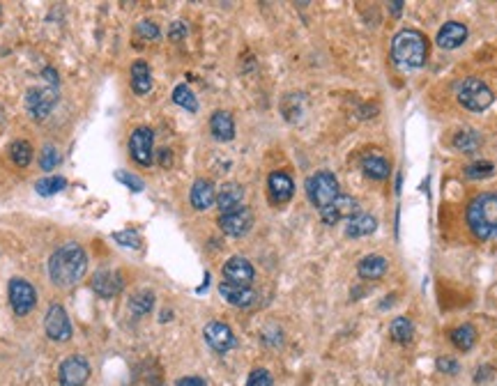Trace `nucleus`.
<instances>
[{
    "label": "nucleus",
    "instance_id": "obj_41",
    "mask_svg": "<svg viewBox=\"0 0 497 386\" xmlns=\"http://www.w3.org/2000/svg\"><path fill=\"white\" fill-rule=\"evenodd\" d=\"M178 386H205V380L199 377V375H191V377H182Z\"/></svg>",
    "mask_w": 497,
    "mask_h": 386
},
{
    "label": "nucleus",
    "instance_id": "obj_42",
    "mask_svg": "<svg viewBox=\"0 0 497 386\" xmlns=\"http://www.w3.org/2000/svg\"><path fill=\"white\" fill-rule=\"evenodd\" d=\"M159 163L164 166V168H169V166L173 163V152L171 150H159Z\"/></svg>",
    "mask_w": 497,
    "mask_h": 386
},
{
    "label": "nucleus",
    "instance_id": "obj_12",
    "mask_svg": "<svg viewBox=\"0 0 497 386\" xmlns=\"http://www.w3.org/2000/svg\"><path fill=\"white\" fill-rule=\"evenodd\" d=\"M251 225H253V212L248 210V207H240V210H235V212L221 214L219 218V228L231 237L246 235L251 230Z\"/></svg>",
    "mask_w": 497,
    "mask_h": 386
},
{
    "label": "nucleus",
    "instance_id": "obj_23",
    "mask_svg": "<svg viewBox=\"0 0 497 386\" xmlns=\"http://www.w3.org/2000/svg\"><path fill=\"white\" fill-rule=\"evenodd\" d=\"M376 230H378V218L371 216V214H364V212H359L357 216L348 218V223H346V235L352 239L368 237Z\"/></svg>",
    "mask_w": 497,
    "mask_h": 386
},
{
    "label": "nucleus",
    "instance_id": "obj_28",
    "mask_svg": "<svg viewBox=\"0 0 497 386\" xmlns=\"http://www.w3.org/2000/svg\"><path fill=\"white\" fill-rule=\"evenodd\" d=\"M65 189H67V180H65V177H58V175L41 177V180L35 182V191H37L39 195H44V198L56 195V193L65 191Z\"/></svg>",
    "mask_w": 497,
    "mask_h": 386
},
{
    "label": "nucleus",
    "instance_id": "obj_1",
    "mask_svg": "<svg viewBox=\"0 0 497 386\" xmlns=\"http://www.w3.org/2000/svg\"><path fill=\"white\" fill-rule=\"evenodd\" d=\"M88 255L79 244H65L54 251L49 260V276L58 288H69L86 274Z\"/></svg>",
    "mask_w": 497,
    "mask_h": 386
},
{
    "label": "nucleus",
    "instance_id": "obj_14",
    "mask_svg": "<svg viewBox=\"0 0 497 386\" xmlns=\"http://www.w3.org/2000/svg\"><path fill=\"white\" fill-rule=\"evenodd\" d=\"M256 276V269L253 265L248 263L246 258L242 255H235V258H228L226 265H224V278L228 283H237V285H248Z\"/></svg>",
    "mask_w": 497,
    "mask_h": 386
},
{
    "label": "nucleus",
    "instance_id": "obj_24",
    "mask_svg": "<svg viewBox=\"0 0 497 386\" xmlns=\"http://www.w3.org/2000/svg\"><path fill=\"white\" fill-rule=\"evenodd\" d=\"M131 90H134V95H139V97L148 95L152 90V71L145 60H136L131 65Z\"/></svg>",
    "mask_w": 497,
    "mask_h": 386
},
{
    "label": "nucleus",
    "instance_id": "obj_20",
    "mask_svg": "<svg viewBox=\"0 0 497 386\" xmlns=\"http://www.w3.org/2000/svg\"><path fill=\"white\" fill-rule=\"evenodd\" d=\"M242 200H244V189L240 184L235 182H228L221 186V191L216 193V205H219L221 214H228V212H235L242 207Z\"/></svg>",
    "mask_w": 497,
    "mask_h": 386
},
{
    "label": "nucleus",
    "instance_id": "obj_40",
    "mask_svg": "<svg viewBox=\"0 0 497 386\" xmlns=\"http://www.w3.org/2000/svg\"><path fill=\"white\" fill-rule=\"evenodd\" d=\"M169 37H171L173 41H180V39H184V37H186V26L182 24V21H175V24L171 26Z\"/></svg>",
    "mask_w": 497,
    "mask_h": 386
},
{
    "label": "nucleus",
    "instance_id": "obj_31",
    "mask_svg": "<svg viewBox=\"0 0 497 386\" xmlns=\"http://www.w3.org/2000/svg\"><path fill=\"white\" fill-rule=\"evenodd\" d=\"M173 101L178 103L180 108L189 111V113H196V111H199V101H196V95H194V92H191L189 88L184 86V83L173 90Z\"/></svg>",
    "mask_w": 497,
    "mask_h": 386
},
{
    "label": "nucleus",
    "instance_id": "obj_16",
    "mask_svg": "<svg viewBox=\"0 0 497 386\" xmlns=\"http://www.w3.org/2000/svg\"><path fill=\"white\" fill-rule=\"evenodd\" d=\"M219 295L228 301L231 306L237 308H248L256 304V290L248 285H237V283H228V280H221L219 283Z\"/></svg>",
    "mask_w": 497,
    "mask_h": 386
},
{
    "label": "nucleus",
    "instance_id": "obj_43",
    "mask_svg": "<svg viewBox=\"0 0 497 386\" xmlns=\"http://www.w3.org/2000/svg\"><path fill=\"white\" fill-rule=\"evenodd\" d=\"M41 76H44L46 81H51V86H54V88L58 86V74H56V71L51 69V67H46L44 71H41Z\"/></svg>",
    "mask_w": 497,
    "mask_h": 386
},
{
    "label": "nucleus",
    "instance_id": "obj_25",
    "mask_svg": "<svg viewBox=\"0 0 497 386\" xmlns=\"http://www.w3.org/2000/svg\"><path fill=\"white\" fill-rule=\"evenodd\" d=\"M361 171H364V175L371 177V180L382 182L389 177L391 166L382 154H366L364 159H361Z\"/></svg>",
    "mask_w": 497,
    "mask_h": 386
},
{
    "label": "nucleus",
    "instance_id": "obj_33",
    "mask_svg": "<svg viewBox=\"0 0 497 386\" xmlns=\"http://www.w3.org/2000/svg\"><path fill=\"white\" fill-rule=\"evenodd\" d=\"M113 242H118L124 248H131V251H139L143 246V239L136 230H118L113 233Z\"/></svg>",
    "mask_w": 497,
    "mask_h": 386
},
{
    "label": "nucleus",
    "instance_id": "obj_9",
    "mask_svg": "<svg viewBox=\"0 0 497 386\" xmlns=\"http://www.w3.org/2000/svg\"><path fill=\"white\" fill-rule=\"evenodd\" d=\"M152 145H154V133L150 127H136L129 136V152L134 161L141 166H152Z\"/></svg>",
    "mask_w": 497,
    "mask_h": 386
},
{
    "label": "nucleus",
    "instance_id": "obj_11",
    "mask_svg": "<svg viewBox=\"0 0 497 386\" xmlns=\"http://www.w3.org/2000/svg\"><path fill=\"white\" fill-rule=\"evenodd\" d=\"M44 329H46V336L51 340H58V342H65L71 336V325H69V318L65 308L60 304H51V308L46 310V318H44Z\"/></svg>",
    "mask_w": 497,
    "mask_h": 386
},
{
    "label": "nucleus",
    "instance_id": "obj_36",
    "mask_svg": "<svg viewBox=\"0 0 497 386\" xmlns=\"http://www.w3.org/2000/svg\"><path fill=\"white\" fill-rule=\"evenodd\" d=\"M116 180L127 186V189L134 191V193L143 191V180H139V177L134 173H129V171H116Z\"/></svg>",
    "mask_w": 497,
    "mask_h": 386
},
{
    "label": "nucleus",
    "instance_id": "obj_34",
    "mask_svg": "<svg viewBox=\"0 0 497 386\" xmlns=\"http://www.w3.org/2000/svg\"><path fill=\"white\" fill-rule=\"evenodd\" d=\"M495 173V166L491 161H472L468 168H465V175L470 177V180H486V177H491Z\"/></svg>",
    "mask_w": 497,
    "mask_h": 386
},
{
    "label": "nucleus",
    "instance_id": "obj_32",
    "mask_svg": "<svg viewBox=\"0 0 497 386\" xmlns=\"http://www.w3.org/2000/svg\"><path fill=\"white\" fill-rule=\"evenodd\" d=\"M152 304H154V295L148 290L136 292V295L129 299V308L134 310V315H145V313L152 308Z\"/></svg>",
    "mask_w": 497,
    "mask_h": 386
},
{
    "label": "nucleus",
    "instance_id": "obj_38",
    "mask_svg": "<svg viewBox=\"0 0 497 386\" xmlns=\"http://www.w3.org/2000/svg\"><path fill=\"white\" fill-rule=\"evenodd\" d=\"M136 33L143 37V39H159L161 30L157 24H152V21H141V24L136 26Z\"/></svg>",
    "mask_w": 497,
    "mask_h": 386
},
{
    "label": "nucleus",
    "instance_id": "obj_6",
    "mask_svg": "<svg viewBox=\"0 0 497 386\" xmlns=\"http://www.w3.org/2000/svg\"><path fill=\"white\" fill-rule=\"evenodd\" d=\"M37 304V292L35 288L24 278H12L9 280V306L16 315H28Z\"/></svg>",
    "mask_w": 497,
    "mask_h": 386
},
{
    "label": "nucleus",
    "instance_id": "obj_8",
    "mask_svg": "<svg viewBox=\"0 0 497 386\" xmlns=\"http://www.w3.org/2000/svg\"><path fill=\"white\" fill-rule=\"evenodd\" d=\"M203 336H205V340H207V345H210L214 352H219V354L231 352V350L235 347V342H237L233 329L228 327L226 322H219V320L207 322Z\"/></svg>",
    "mask_w": 497,
    "mask_h": 386
},
{
    "label": "nucleus",
    "instance_id": "obj_13",
    "mask_svg": "<svg viewBox=\"0 0 497 386\" xmlns=\"http://www.w3.org/2000/svg\"><path fill=\"white\" fill-rule=\"evenodd\" d=\"M359 214V203L350 195H338L334 203L325 210H320V216L327 225H336L341 218H352Z\"/></svg>",
    "mask_w": 497,
    "mask_h": 386
},
{
    "label": "nucleus",
    "instance_id": "obj_19",
    "mask_svg": "<svg viewBox=\"0 0 497 386\" xmlns=\"http://www.w3.org/2000/svg\"><path fill=\"white\" fill-rule=\"evenodd\" d=\"M189 200L194 210H210V207L216 203V189L210 180H196L191 186V193H189Z\"/></svg>",
    "mask_w": 497,
    "mask_h": 386
},
{
    "label": "nucleus",
    "instance_id": "obj_10",
    "mask_svg": "<svg viewBox=\"0 0 497 386\" xmlns=\"http://www.w3.org/2000/svg\"><path fill=\"white\" fill-rule=\"evenodd\" d=\"M90 377V363L83 357H69L60 363L58 380L60 386H83Z\"/></svg>",
    "mask_w": 497,
    "mask_h": 386
},
{
    "label": "nucleus",
    "instance_id": "obj_27",
    "mask_svg": "<svg viewBox=\"0 0 497 386\" xmlns=\"http://www.w3.org/2000/svg\"><path fill=\"white\" fill-rule=\"evenodd\" d=\"M389 336L396 342H401V345H408L414 338V325L408 318H396L389 327Z\"/></svg>",
    "mask_w": 497,
    "mask_h": 386
},
{
    "label": "nucleus",
    "instance_id": "obj_4",
    "mask_svg": "<svg viewBox=\"0 0 497 386\" xmlns=\"http://www.w3.org/2000/svg\"><path fill=\"white\" fill-rule=\"evenodd\" d=\"M306 195L311 205H316L318 210H325L341 195V186L334 173L329 171H318L306 180Z\"/></svg>",
    "mask_w": 497,
    "mask_h": 386
},
{
    "label": "nucleus",
    "instance_id": "obj_2",
    "mask_svg": "<svg viewBox=\"0 0 497 386\" xmlns=\"http://www.w3.org/2000/svg\"><path fill=\"white\" fill-rule=\"evenodd\" d=\"M391 60L403 71L421 69L428 60V39L419 30H401L391 39Z\"/></svg>",
    "mask_w": 497,
    "mask_h": 386
},
{
    "label": "nucleus",
    "instance_id": "obj_35",
    "mask_svg": "<svg viewBox=\"0 0 497 386\" xmlns=\"http://www.w3.org/2000/svg\"><path fill=\"white\" fill-rule=\"evenodd\" d=\"M60 163V156H58V150L54 148V145H44L41 148V156H39V166H41V171H54L56 166Z\"/></svg>",
    "mask_w": 497,
    "mask_h": 386
},
{
    "label": "nucleus",
    "instance_id": "obj_44",
    "mask_svg": "<svg viewBox=\"0 0 497 386\" xmlns=\"http://www.w3.org/2000/svg\"><path fill=\"white\" fill-rule=\"evenodd\" d=\"M403 5H406V3H401V0H398V3H389L391 14H393V16H401V9H403Z\"/></svg>",
    "mask_w": 497,
    "mask_h": 386
},
{
    "label": "nucleus",
    "instance_id": "obj_17",
    "mask_svg": "<svg viewBox=\"0 0 497 386\" xmlns=\"http://www.w3.org/2000/svg\"><path fill=\"white\" fill-rule=\"evenodd\" d=\"M267 189H269V198H272V203H288L290 198H293L295 193V182L293 177H290L288 173L283 171H274L272 175H269L267 180Z\"/></svg>",
    "mask_w": 497,
    "mask_h": 386
},
{
    "label": "nucleus",
    "instance_id": "obj_37",
    "mask_svg": "<svg viewBox=\"0 0 497 386\" xmlns=\"http://www.w3.org/2000/svg\"><path fill=\"white\" fill-rule=\"evenodd\" d=\"M246 386H274V380H272V375H269V370L256 368L251 375H248Z\"/></svg>",
    "mask_w": 497,
    "mask_h": 386
},
{
    "label": "nucleus",
    "instance_id": "obj_3",
    "mask_svg": "<svg viewBox=\"0 0 497 386\" xmlns=\"http://www.w3.org/2000/svg\"><path fill=\"white\" fill-rule=\"evenodd\" d=\"M465 218H468V228L476 239L486 242V239L495 237L497 235V193L486 191V193L476 195L468 205Z\"/></svg>",
    "mask_w": 497,
    "mask_h": 386
},
{
    "label": "nucleus",
    "instance_id": "obj_22",
    "mask_svg": "<svg viewBox=\"0 0 497 386\" xmlns=\"http://www.w3.org/2000/svg\"><path fill=\"white\" fill-rule=\"evenodd\" d=\"M387 258H382V255H376V253H371L366 258H361L359 263H357V274L359 278H364V280H378L387 274Z\"/></svg>",
    "mask_w": 497,
    "mask_h": 386
},
{
    "label": "nucleus",
    "instance_id": "obj_30",
    "mask_svg": "<svg viewBox=\"0 0 497 386\" xmlns=\"http://www.w3.org/2000/svg\"><path fill=\"white\" fill-rule=\"evenodd\" d=\"M9 156L19 168H26V166L33 161V148H30L28 141H14L9 145Z\"/></svg>",
    "mask_w": 497,
    "mask_h": 386
},
{
    "label": "nucleus",
    "instance_id": "obj_21",
    "mask_svg": "<svg viewBox=\"0 0 497 386\" xmlns=\"http://www.w3.org/2000/svg\"><path fill=\"white\" fill-rule=\"evenodd\" d=\"M210 131L216 141L228 143L235 138V120L228 111H214L210 118Z\"/></svg>",
    "mask_w": 497,
    "mask_h": 386
},
{
    "label": "nucleus",
    "instance_id": "obj_29",
    "mask_svg": "<svg viewBox=\"0 0 497 386\" xmlns=\"http://www.w3.org/2000/svg\"><path fill=\"white\" fill-rule=\"evenodd\" d=\"M453 145H456V150H461V152H476L479 150V145H481V136L472 131V129H463L456 133V138H453Z\"/></svg>",
    "mask_w": 497,
    "mask_h": 386
},
{
    "label": "nucleus",
    "instance_id": "obj_26",
    "mask_svg": "<svg viewBox=\"0 0 497 386\" xmlns=\"http://www.w3.org/2000/svg\"><path fill=\"white\" fill-rule=\"evenodd\" d=\"M449 340L453 342V347H458L461 352H470L476 342V331L472 325H461L449 333Z\"/></svg>",
    "mask_w": 497,
    "mask_h": 386
},
{
    "label": "nucleus",
    "instance_id": "obj_15",
    "mask_svg": "<svg viewBox=\"0 0 497 386\" xmlns=\"http://www.w3.org/2000/svg\"><path fill=\"white\" fill-rule=\"evenodd\" d=\"M468 26L465 24H458V21H447L440 30H438V37H435V44H438L440 49L444 51H453L465 44V39H468Z\"/></svg>",
    "mask_w": 497,
    "mask_h": 386
},
{
    "label": "nucleus",
    "instance_id": "obj_5",
    "mask_svg": "<svg viewBox=\"0 0 497 386\" xmlns=\"http://www.w3.org/2000/svg\"><path fill=\"white\" fill-rule=\"evenodd\" d=\"M456 99H458L463 108H468L472 113H483L486 108H491L495 97L493 90L481 78H465L456 88Z\"/></svg>",
    "mask_w": 497,
    "mask_h": 386
},
{
    "label": "nucleus",
    "instance_id": "obj_18",
    "mask_svg": "<svg viewBox=\"0 0 497 386\" xmlns=\"http://www.w3.org/2000/svg\"><path fill=\"white\" fill-rule=\"evenodd\" d=\"M90 285L99 297L106 299V297H116L118 292L122 290V278H120V274H116V271L101 269V271H97L95 276H92Z\"/></svg>",
    "mask_w": 497,
    "mask_h": 386
},
{
    "label": "nucleus",
    "instance_id": "obj_7",
    "mask_svg": "<svg viewBox=\"0 0 497 386\" xmlns=\"http://www.w3.org/2000/svg\"><path fill=\"white\" fill-rule=\"evenodd\" d=\"M58 95L51 88H33L26 95V108L35 120H46L49 113L56 108Z\"/></svg>",
    "mask_w": 497,
    "mask_h": 386
},
{
    "label": "nucleus",
    "instance_id": "obj_39",
    "mask_svg": "<svg viewBox=\"0 0 497 386\" xmlns=\"http://www.w3.org/2000/svg\"><path fill=\"white\" fill-rule=\"evenodd\" d=\"M435 366H438V370L444 372V375H456V372H458V363H456L451 357H440Z\"/></svg>",
    "mask_w": 497,
    "mask_h": 386
}]
</instances>
